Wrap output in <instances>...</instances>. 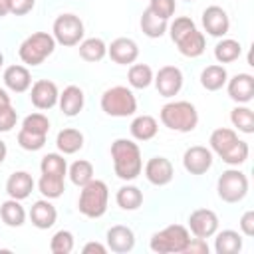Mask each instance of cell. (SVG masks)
<instances>
[{"label":"cell","mask_w":254,"mask_h":254,"mask_svg":"<svg viewBox=\"0 0 254 254\" xmlns=\"http://www.w3.org/2000/svg\"><path fill=\"white\" fill-rule=\"evenodd\" d=\"M111 159L113 171L121 181H135L143 171L141 149L133 139H115L111 143Z\"/></svg>","instance_id":"1"},{"label":"cell","mask_w":254,"mask_h":254,"mask_svg":"<svg viewBox=\"0 0 254 254\" xmlns=\"http://www.w3.org/2000/svg\"><path fill=\"white\" fill-rule=\"evenodd\" d=\"M161 123L171 129V131H179V133H190L196 129L198 125V111L190 101L179 99V101H169L161 107L159 111Z\"/></svg>","instance_id":"2"},{"label":"cell","mask_w":254,"mask_h":254,"mask_svg":"<svg viewBox=\"0 0 254 254\" xmlns=\"http://www.w3.org/2000/svg\"><path fill=\"white\" fill-rule=\"evenodd\" d=\"M109 202V189L103 181L91 179L87 185L81 187L77 198V210L87 218H101L107 212Z\"/></svg>","instance_id":"3"},{"label":"cell","mask_w":254,"mask_h":254,"mask_svg":"<svg viewBox=\"0 0 254 254\" xmlns=\"http://www.w3.org/2000/svg\"><path fill=\"white\" fill-rule=\"evenodd\" d=\"M190 240V232L183 224H169L155 232L149 240V248L157 254H183Z\"/></svg>","instance_id":"4"},{"label":"cell","mask_w":254,"mask_h":254,"mask_svg":"<svg viewBox=\"0 0 254 254\" xmlns=\"http://www.w3.org/2000/svg\"><path fill=\"white\" fill-rule=\"evenodd\" d=\"M56 50V40L48 32H34L30 34L18 48V56L26 65H40L44 64Z\"/></svg>","instance_id":"5"},{"label":"cell","mask_w":254,"mask_h":254,"mask_svg":"<svg viewBox=\"0 0 254 254\" xmlns=\"http://www.w3.org/2000/svg\"><path fill=\"white\" fill-rule=\"evenodd\" d=\"M99 105L109 117H129L137 111V97L129 87L113 85L101 93Z\"/></svg>","instance_id":"6"},{"label":"cell","mask_w":254,"mask_h":254,"mask_svg":"<svg viewBox=\"0 0 254 254\" xmlns=\"http://www.w3.org/2000/svg\"><path fill=\"white\" fill-rule=\"evenodd\" d=\"M216 192L224 202H240L248 194V177L238 171V167H230L222 171L216 181Z\"/></svg>","instance_id":"7"},{"label":"cell","mask_w":254,"mask_h":254,"mask_svg":"<svg viewBox=\"0 0 254 254\" xmlns=\"http://www.w3.org/2000/svg\"><path fill=\"white\" fill-rule=\"evenodd\" d=\"M83 34H85L83 22H81V18L75 16V14H60V16L54 20L52 36H54L56 44H62V46H65V48L77 46V44L83 40Z\"/></svg>","instance_id":"8"},{"label":"cell","mask_w":254,"mask_h":254,"mask_svg":"<svg viewBox=\"0 0 254 254\" xmlns=\"http://www.w3.org/2000/svg\"><path fill=\"white\" fill-rule=\"evenodd\" d=\"M183 81H185L183 71L177 65H163L153 77V83H155L159 95H163L167 99L175 97L183 89Z\"/></svg>","instance_id":"9"},{"label":"cell","mask_w":254,"mask_h":254,"mask_svg":"<svg viewBox=\"0 0 254 254\" xmlns=\"http://www.w3.org/2000/svg\"><path fill=\"white\" fill-rule=\"evenodd\" d=\"M189 230L196 238H210L218 230V216L210 208H196L189 216Z\"/></svg>","instance_id":"10"},{"label":"cell","mask_w":254,"mask_h":254,"mask_svg":"<svg viewBox=\"0 0 254 254\" xmlns=\"http://www.w3.org/2000/svg\"><path fill=\"white\" fill-rule=\"evenodd\" d=\"M58 97H60V91H58V85L52 81V79H38L32 83V89H30V101L36 109H42V111H48L52 107L58 105Z\"/></svg>","instance_id":"11"},{"label":"cell","mask_w":254,"mask_h":254,"mask_svg":"<svg viewBox=\"0 0 254 254\" xmlns=\"http://www.w3.org/2000/svg\"><path fill=\"white\" fill-rule=\"evenodd\" d=\"M212 151L202 145H192L183 155V167L190 175H204L212 167Z\"/></svg>","instance_id":"12"},{"label":"cell","mask_w":254,"mask_h":254,"mask_svg":"<svg viewBox=\"0 0 254 254\" xmlns=\"http://www.w3.org/2000/svg\"><path fill=\"white\" fill-rule=\"evenodd\" d=\"M200 20H202L204 32L208 36H212V38H222L230 30V18H228L226 10L220 8V6H208V8H204Z\"/></svg>","instance_id":"13"},{"label":"cell","mask_w":254,"mask_h":254,"mask_svg":"<svg viewBox=\"0 0 254 254\" xmlns=\"http://www.w3.org/2000/svg\"><path fill=\"white\" fill-rule=\"evenodd\" d=\"M226 91L228 97L238 103V105H246L254 99V75L250 73H236L226 81Z\"/></svg>","instance_id":"14"},{"label":"cell","mask_w":254,"mask_h":254,"mask_svg":"<svg viewBox=\"0 0 254 254\" xmlns=\"http://www.w3.org/2000/svg\"><path fill=\"white\" fill-rule=\"evenodd\" d=\"M175 169L167 157H151L145 163V179L155 187H165L173 181Z\"/></svg>","instance_id":"15"},{"label":"cell","mask_w":254,"mask_h":254,"mask_svg":"<svg viewBox=\"0 0 254 254\" xmlns=\"http://www.w3.org/2000/svg\"><path fill=\"white\" fill-rule=\"evenodd\" d=\"M107 56L119 65H131L139 58V46L131 38H115L107 46Z\"/></svg>","instance_id":"16"},{"label":"cell","mask_w":254,"mask_h":254,"mask_svg":"<svg viewBox=\"0 0 254 254\" xmlns=\"http://www.w3.org/2000/svg\"><path fill=\"white\" fill-rule=\"evenodd\" d=\"M105 246L107 250L111 252H117V254H127L135 248V232L129 228V226H123V224H115L107 230L105 234Z\"/></svg>","instance_id":"17"},{"label":"cell","mask_w":254,"mask_h":254,"mask_svg":"<svg viewBox=\"0 0 254 254\" xmlns=\"http://www.w3.org/2000/svg\"><path fill=\"white\" fill-rule=\"evenodd\" d=\"M2 79H4V85L14 93H24L32 87V73L26 65H20V64L8 65L4 69Z\"/></svg>","instance_id":"18"},{"label":"cell","mask_w":254,"mask_h":254,"mask_svg":"<svg viewBox=\"0 0 254 254\" xmlns=\"http://www.w3.org/2000/svg\"><path fill=\"white\" fill-rule=\"evenodd\" d=\"M34 179L28 171H14L6 181V194L16 200H24L34 190Z\"/></svg>","instance_id":"19"},{"label":"cell","mask_w":254,"mask_h":254,"mask_svg":"<svg viewBox=\"0 0 254 254\" xmlns=\"http://www.w3.org/2000/svg\"><path fill=\"white\" fill-rule=\"evenodd\" d=\"M30 220H32V224H34L36 228L48 230V228H52V226L56 224V220H58V210H56V206L50 202V198H40V200H36V202L32 204V208H30Z\"/></svg>","instance_id":"20"},{"label":"cell","mask_w":254,"mask_h":254,"mask_svg":"<svg viewBox=\"0 0 254 254\" xmlns=\"http://www.w3.org/2000/svg\"><path fill=\"white\" fill-rule=\"evenodd\" d=\"M83 103H85V95H83V89L77 87V85L64 87V91L58 97V105H60V109L65 117L79 115V111L83 109Z\"/></svg>","instance_id":"21"},{"label":"cell","mask_w":254,"mask_h":254,"mask_svg":"<svg viewBox=\"0 0 254 254\" xmlns=\"http://www.w3.org/2000/svg\"><path fill=\"white\" fill-rule=\"evenodd\" d=\"M228 81V71L222 64H210L200 71V85L206 91H218L226 85Z\"/></svg>","instance_id":"22"},{"label":"cell","mask_w":254,"mask_h":254,"mask_svg":"<svg viewBox=\"0 0 254 254\" xmlns=\"http://www.w3.org/2000/svg\"><path fill=\"white\" fill-rule=\"evenodd\" d=\"M159 131V123L153 115H137L131 125H129V133L135 141H151Z\"/></svg>","instance_id":"23"},{"label":"cell","mask_w":254,"mask_h":254,"mask_svg":"<svg viewBox=\"0 0 254 254\" xmlns=\"http://www.w3.org/2000/svg\"><path fill=\"white\" fill-rule=\"evenodd\" d=\"M56 147L62 155H73L83 147V133L73 127H65L56 137Z\"/></svg>","instance_id":"24"},{"label":"cell","mask_w":254,"mask_h":254,"mask_svg":"<svg viewBox=\"0 0 254 254\" xmlns=\"http://www.w3.org/2000/svg\"><path fill=\"white\" fill-rule=\"evenodd\" d=\"M242 250V234L236 230H216L214 232V252L216 254H238Z\"/></svg>","instance_id":"25"},{"label":"cell","mask_w":254,"mask_h":254,"mask_svg":"<svg viewBox=\"0 0 254 254\" xmlns=\"http://www.w3.org/2000/svg\"><path fill=\"white\" fill-rule=\"evenodd\" d=\"M0 218L10 228H20L26 222V210L16 198H8L0 204Z\"/></svg>","instance_id":"26"},{"label":"cell","mask_w":254,"mask_h":254,"mask_svg":"<svg viewBox=\"0 0 254 254\" xmlns=\"http://www.w3.org/2000/svg\"><path fill=\"white\" fill-rule=\"evenodd\" d=\"M139 26H141V32H143L147 38H161V36L167 34L169 20L159 18L157 14H153V12L147 8V10H143V14H141Z\"/></svg>","instance_id":"27"},{"label":"cell","mask_w":254,"mask_h":254,"mask_svg":"<svg viewBox=\"0 0 254 254\" xmlns=\"http://www.w3.org/2000/svg\"><path fill=\"white\" fill-rule=\"evenodd\" d=\"M179 52L185 56V58H198L204 54V48H206V40H204V34L198 32L196 28L187 34L179 44H177Z\"/></svg>","instance_id":"28"},{"label":"cell","mask_w":254,"mask_h":254,"mask_svg":"<svg viewBox=\"0 0 254 254\" xmlns=\"http://www.w3.org/2000/svg\"><path fill=\"white\" fill-rule=\"evenodd\" d=\"M79 58L85 62H101L107 56V44L101 38H83L79 44Z\"/></svg>","instance_id":"29"},{"label":"cell","mask_w":254,"mask_h":254,"mask_svg":"<svg viewBox=\"0 0 254 254\" xmlns=\"http://www.w3.org/2000/svg\"><path fill=\"white\" fill-rule=\"evenodd\" d=\"M115 202L123 210H137L143 204V192L135 185H123L115 192Z\"/></svg>","instance_id":"30"},{"label":"cell","mask_w":254,"mask_h":254,"mask_svg":"<svg viewBox=\"0 0 254 254\" xmlns=\"http://www.w3.org/2000/svg\"><path fill=\"white\" fill-rule=\"evenodd\" d=\"M242 56V46L238 40L232 38H222L214 46V60L218 64H232Z\"/></svg>","instance_id":"31"},{"label":"cell","mask_w":254,"mask_h":254,"mask_svg":"<svg viewBox=\"0 0 254 254\" xmlns=\"http://www.w3.org/2000/svg\"><path fill=\"white\" fill-rule=\"evenodd\" d=\"M153 69L147 64H131L127 71V81L133 89H147L153 83Z\"/></svg>","instance_id":"32"},{"label":"cell","mask_w":254,"mask_h":254,"mask_svg":"<svg viewBox=\"0 0 254 254\" xmlns=\"http://www.w3.org/2000/svg\"><path fill=\"white\" fill-rule=\"evenodd\" d=\"M230 121L236 131L252 135L254 133V111L248 105H236L230 111Z\"/></svg>","instance_id":"33"},{"label":"cell","mask_w":254,"mask_h":254,"mask_svg":"<svg viewBox=\"0 0 254 254\" xmlns=\"http://www.w3.org/2000/svg\"><path fill=\"white\" fill-rule=\"evenodd\" d=\"M236 139H238V133L234 129H230V127H218V129H214L210 133V139H208L210 151L220 157Z\"/></svg>","instance_id":"34"},{"label":"cell","mask_w":254,"mask_h":254,"mask_svg":"<svg viewBox=\"0 0 254 254\" xmlns=\"http://www.w3.org/2000/svg\"><path fill=\"white\" fill-rule=\"evenodd\" d=\"M67 177L75 187H83L93 179V165L85 159H77L67 167Z\"/></svg>","instance_id":"35"},{"label":"cell","mask_w":254,"mask_h":254,"mask_svg":"<svg viewBox=\"0 0 254 254\" xmlns=\"http://www.w3.org/2000/svg\"><path fill=\"white\" fill-rule=\"evenodd\" d=\"M38 190L42 192L44 198H60L65 190V181L64 177H56V175H42L38 181Z\"/></svg>","instance_id":"36"},{"label":"cell","mask_w":254,"mask_h":254,"mask_svg":"<svg viewBox=\"0 0 254 254\" xmlns=\"http://www.w3.org/2000/svg\"><path fill=\"white\" fill-rule=\"evenodd\" d=\"M40 171H42V175H56V177H64L65 179L67 161L64 159L62 153H48L40 161Z\"/></svg>","instance_id":"37"},{"label":"cell","mask_w":254,"mask_h":254,"mask_svg":"<svg viewBox=\"0 0 254 254\" xmlns=\"http://www.w3.org/2000/svg\"><path fill=\"white\" fill-rule=\"evenodd\" d=\"M248 155H250V147H248V143L242 141V139H236V141H234V143L220 155V159H222L226 165H230V167H238V165L246 163Z\"/></svg>","instance_id":"38"},{"label":"cell","mask_w":254,"mask_h":254,"mask_svg":"<svg viewBox=\"0 0 254 254\" xmlns=\"http://www.w3.org/2000/svg\"><path fill=\"white\" fill-rule=\"evenodd\" d=\"M194 28H196V26H194L192 18H189V16H179V18H175V20L169 24L167 32H169L171 40H173L175 44H179V42H181L187 34H190Z\"/></svg>","instance_id":"39"},{"label":"cell","mask_w":254,"mask_h":254,"mask_svg":"<svg viewBox=\"0 0 254 254\" xmlns=\"http://www.w3.org/2000/svg\"><path fill=\"white\" fill-rule=\"evenodd\" d=\"M75 246V238L69 230H58L50 240V250L54 254H69Z\"/></svg>","instance_id":"40"},{"label":"cell","mask_w":254,"mask_h":254,"mask_svg":"<svg viewBox=\"0 0 254 254\" xmlns=\"http://www.w3.org/2000/svg\"><path fill=\"white\" fill-rule=\"evenodd\" d=\"M22 129L38 135H48L50 131V119L44 113H30L22 119Z\"/></svg>","instance_id":"41"},{"label":"cell","mask_w":254,"mask_h":254,"mask_svg":"<svg viewBox=\"0 0 254 254\" xmlns=\"http://www.w3.org/2000/svg\"><path fill=\"white\" fill-rule=\"evenodd\" d=\"M46 137L48 135H38V133H30L26 129L18 131V145L24 151H40L46 145Z\"/></svg>","instance_id":"42"},{"label":"cell","mask_w":254,"mask_h":254,"mask_svg":"<svg viewBox=\"0 0 254 254\" xmlns=\"http://www.w3.org/2000/svg\"><path fill=\"white\" fill-rule=\"evenodd\" d=\"M175 8H177V0H149V10L165 20L173 18Z\"/></svg>","instance_id":"43"},{"label":"cell","mask_w":254,"mask_h":254,"mask_svg":"<svg viewBox=\"0 0 254 254\" xmlns=\"http://www.w3.org/2000/svg\"><path fill=\"white\" fill-rule=\"evenodd\" d=\"M16 121H18V113L12 105H6L0 109V133H8L16 127Z\"/></svg>","instance_id":"44"},{"label":"cell","mask_w":254,"mask_h":254,"mask_svg":"<svg viewBox=\"0 0 254 254\" xmlns=\"http://www.w3.org/2000/svg\"><path fill=\"white\" fill-rule=\"evenodd\" d=\"M240 226V234H244L246 238L254 236V210H246L238 222Z\"/></svg>","instance_id":"45"},{"label":"cell","mask_w":254,"mask_h":254,"mask_svg":"<svg viewBox=\"0 0 254 254\" xmlns=\"http://www.w3.org/2000/svg\"><path fill=\"white\" fill-rule=\"evenodd\" d=\"M183 254H208V244L204 238H190Z\"/></svg>","instance_id":"46"},{"label":"cell","mask_w":254,"mask_h":254,"mask_svg":"<svg viewBox=\"0 0 254 254\" xmlns=\"http://www.w3.org/2000/svg\"><path fill=\"white\" fill-rule=\"evenodd\" d=\"M34 6H36V0H12L10 14H14V16H24V14L32 12Z\"/></svg>","instance_id":"47"},{"label":"cell","mask_w":254,"mask_h":254,"mask_svg":"<svg viewBox=\"0 0 254 254\" xmlns=\"http://www.w3.org/2000/svg\"><path fill=\"white\" fill-rule=\"evenodd\" d=\"M105 254L107 252V246L105 244H101V242H87L85 246H83V254Z\"/></svg>","instance_id":"48"},{"label":"cell","mask_w":254,"mask_h":254,"mask_svg":"<svg viewBox=\"0 0 254 254\" xmlns=\"http://www.w3.org/2000/svg\"><path fill=\"white\" fill-rule=\"evenodd\" d=\"M10 8H12V0H0V18L8 16Z\"/></svg>","instance_id":"49"},{"label":"cell","mask_w":254,"mask_h":254,"mask_svg":"<svg viewBox=\"0 0 254 254\" xmlns=\"http://www.w3.org/2000/svg\"><path fill=\"white\" fill-rule=\"evenodd\" d=\"M6 105H12V101H10V95H8V91L0 87V109H2V107H6Z\"/></svg>","instance_id":"50"},{"label":"cell","mask_w":254,"mask_h":254,"mask_svg":"<svg viewBox=\"0 0 254 254\" xmlns=\"http://www.w3.org/2000/svg\"><path fill=\"white\" fill-rule=\"evenodd\" d=\"M6 155H8V147H6V143L0 139V165L4 163V159H6Z\"/></svg>","instance_id":"51"},{"label":"cell","mask_w":254,"mask_h":254,"mask_svg":"<svg viewBox=\"0 0 254 254\" xmlns=\"http://www.w3.org/2000/svg\"><path fill=\"white\" fill-rule=\"evenodd\" d=\"M2 65H4V54L0 52V67H2Z\"/></svg>","instance_id":"52"},{"label":"cell","mask_w":254,"mask_h":254,"mask_svg":"<svg viewBox=\"0 0 254 254\" xmlns=\"http://www.w3.org/2000/svg\"><path fill=\"white\" fill-rule=\"evenodd\" d=\"M187 2H190V0H187Z\"/></svg>","instance_id":"53"}]
</instances>
